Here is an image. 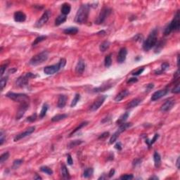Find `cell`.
<instances>
[{
    "label": "cell",
    "mask_w": 180,
    "mask_h": 180,
    "mask_svg": "<svg viewBox=\"0 0 180 180\" xmlns=\"http://www.w3.org/2000/svg\"><path fill=\"white\" fill-rule=\"evenodd\" d=\"M91 6L89 4H83L77 10L75 17V22L78 24H83L87 22L89 13Z\"/></svg>",
    "instance_id": "6da1fadb"
},
{
    "label": "cell",
    "mask_w": 180,
    "mask_h": 180,
    "mask_svg": "<svg viewBox=\"0 0 180 180\" xmlns=\"http://www.w3.org/2000/svg\"><path fill=\"white\" fill-rule=\"evenodd\" d=\"M157 30H153L150 35L148 36L144 42L143 44V49L144 51L148 52L150 49H151L153 47L156 46V44L157 43Z\"/></svg>",
    "instance_id": "7a4b0ae2"
},
{
    "label": "cell",
    "mask_w": 180,
    "mask_h": 180,
    "mask_svg": "<svg viewBox=\"0 0 180 180\" xmlns=\"http://www.w3.org/2000/svg\"><path fill=\"white\" fill-rule=\"evenodd\" d=\"M180 28V15H179V11H178L176 15H175V18H173V20L168 26L166 27L165 31H164V34L165 35H170L173 31H178Z\"/></svg>",
    "instance_id": "3957f363"
},
{
    "label": "cell",
    "mask_w": 180,
    "mask_h": 180,
    "mask_svg": "<svg viewBox=\"0 0 180 180\" xmlns=\"http://www.w3.org/2000/svg\"><path fill=\"white\" fill-rule=\"evenodd\" d=\"M66 64V60L65 59H61L57 64L46 66L44 68V72L46 75H53L56 72H59Z\"/></svg>",
    "instance_id": "277c9868"
},
{
    "label": "cell",
    "mask_w": 180,
    "mask_h": 180,
    "mask_svg": "<svg viewBox=\"0 0 180 180\" xmlns=\"http://www.w3.org/2000/svg\"><path fill=\"white\" fill-rule=\"evenodd\" d=\"M49 58V53L46 51H44V52L39 53V54H36L35 56H34L29 61V64L31 66H38L39 64L43 63L44 62H45L46 60L48 59Z\"/></svg>",
    "instance_id": "5b68a950"
},
{
    "label": "cell",
    "mask_w": 180,
    "mask_h": 180,
    "mask_svg": "<svg viewBox=\"0 0 180 180\" xmlns=\"http://www.w3.org/2000/svg\"><path fill=\"white\" fill-rule=\"evenodd\" d=\"M6 96L11 99V100L18 101L19 103H29L30 99L28 96L25 94H21V93H14L9 92L6 94Z\"/></svg>",
    "instance_id": "8992f818"
},
{
    "label": "cell",
    "mask_w": 180,
    "mask_h": 180,
    "mask_svg": "<svg viewBox=\"0 0 180 180\" xmlns=\"http://www.w3.org/2000/svg\"><path fill=\"white\" fill-rule=\"evenodd\" d=\"M36 77L37 75H35L33 73L28 72L25 75H23V76H21V77H18L17 80H16V82H15V84L19 87H25L28 84V81L30 79L33 78V77L35 78V77Z\"/></svg>",
    "instance_id": "52a82bcc"
},
{
    "label": "cell",
    "mask_w": 180,
    "mask_h": 180,
    "mask_svg": "<svg viewBox=\"0 0 180 180\" xmlns=\"http://www.w3.org/2000/svg\"><path fill=\"white\" fill-rule=\"evenodd\" d=\"M111 11H112V10H111V9H110L109 7H107V6L103 7V9H101V11L99 15H98L97 18L96 19V24H97V25L102 24V23L105 21L106 18L111 14Z\"/></svg>",
    "instance_id": "ba28073f"
},
{
    "label": "cell",
    "mask_w": 180,
    "mask_h": 180,
    "mask_svg": "<svg viewBox=\"0 0 180 180\" xmlns=\"http://www.w3.org/2000/svg\"><path fill=\"white\" fill-rule=\"evenodd\" d=\"M106 98H107V96L105 95L99 96L94 101V102L92 103V105L90 106V111H96V110H98L101 105H103V103H104V101H105Z\"/></svg>",
    "instance_id": "9c48e42d"
},
{
    "label": "cell",
    "mask_w": 180,
    "mask_h": 180,
    "mask_svg": "<svg viewBox=\"0 0 180 180\" xmlns=\"http://www.w3.org/2000/svg\"><path fill=\"white\" fill-rule=\"evenodd\" d=\"M50 15H51L50 11H46L42 14L41 18H39L38 21L36 22V23H35V27H37V28H41V27H42L44 24H46V23H47V21L49 20Z\"/></svg>",
    "instance_id": "30bf717a"
},
{
    "label": "cell",
    "mask_w": 180,
    "mask_h": 180,
    "mask_svg": "<svg viewBox=\"0 0 180 180\" xmlns=\"http://www.w3.org/2000/svg\"><path fill=\"white\" fill-rule=\"evenodd\" d=\"M35 130V127H30L25 132H23L22 133H20L18 135H16L14 137V142H18L20 139H23V138H25L26 136H29L30 134H31L32 132H34Z\"/></svg>",
    "instance_id": "8fae6325"
},
{
    "label": "cell",
    "mask_w": 180,
    "mask_h": 180,
    "mask_svg": "<svg viewBox=\"0 0 180 180\" xmlns=\"http://www.w3.org/2000/svg\"><path fill=\"white\" fill-rule=\"evenodd\" d=\"M175 104V100H174L173 99H170L166 101L165 103L161 105L160 111H162V112H167V111H170L173 108V106H174Z\"/></svg>",
    "instance_id": "7c38bea8"
},
{
    "label": "cell",
    "mask_w": 180,
    "mask_h": 180,
    "mask_svg": "<svg viewBox=\"0 0 180 180\" xmlns=\"http://www.w3.org/2000/svg\"><path fill=\"white\" fill-rule=\"evenodd\" d=\"M168 92H169L168 89H160L159 91H157V92H156L153 94L151 99L152 101L158 100L160 99L163 97L164 96L166 95L167 93H168Z\"/></svg>",
    "instance_id": "4fadbf2b"
},
{
    "label": "cell",
    "mask_w": 180,
    "mask_h": 180,
    "mask_svg": "<svg viewBox=\"0 0 180 180\" xmlns=\"http://www.w3.org/2000/svg\"><path fill=\"white\" fill-rule=\"evenodd\" d=\"M29 108V103H21V105L18 108V111H17V114H16V119L19 120L21 119L24 114L26 112V111Z\"/></svg>",
    "instance_id": "5bb4252c"
},
{
    "label": "cell",
    "mask_w": 180,
    "mask_h": 180,
    "mask_svg": "<svg viewBox=\"0 0 180 180\" xmlns=\"http://www.w3.org/2000/svg\"><path fill=\"white\" fill-rule=\"evenodd\" d=\"M127 54V50L125 47H122L120 49L117 59V61L119 63H122L125 62V61L126 60Z\"/></svg>",
    "instance_id": "9a60e30c"
},
{
    "label": "cell",
    "mask_w": 180,
    "mask_h": 180,
    "mask_svg": "<svg viewBox=\"0 0 180 180\" xmlns=\"http://www.w3.org/2000/svg\"><path fill=\"white\" fill-rule=\"evenodd\" d=\"M85 70V63L83 59H80L75 66V72L77 75H82Z\"/></svg>",
    "instance_id": "2e32d148"
},
{
    "label": "cell",
    "mask_w": 180,
    "mask_h": 180,
    "mask_svg": "<svg viewBox=\"0 0 180 180\" xmlns=\"http://www.w3.org/2000/svg\"><path fill=\"white\" fill-rule=\"evenodd\" d=\"M14 21L18 23H22L26 20V15L22 11H16L13 15Z\"/></svg>",
    "instance_id": "e0dca14e"
},
{
    "label": "cell",
    "mask_w": 180,
    "mask_h": 180,
    "mask_svg": "<svg viewBox=\"0 0 180 180\" xmlns=\"http://www.w3.org/2000/svg\"><path fill=\"white\" fill-rule=\"evenodd\" d=\"M68 97L64 94H61L59 96V99H58V103H57V106L59 108H64L65 105L66 104V101H67Z\"/></svg>",
    "instance_id": "ac0fdd59"
},
{
    "label": "cell",
    "mask_w": 180,
    "mask_h": 180,
    "mask_svg": "<svg viewBox=\"0 0 180 180\" xmlns=\"http://www.w3.org/2000/svg\"><path fill=\"white\" fill-rule=\"evenodd\" d=\"M129 94V92L128 90H122V92H120L118 95L116 96L114 100H115V101H116V102H119V101H122V99H124L125 97H127Z\"/></svg>",
    "instance_id": "d6986e66"
},
{
    "label": "cell",
    "mask_w": 180,
    "mask_h": 180,
    "mask_svg": "<svg viewBox=\"0 0 180 180\" xmlns=\"http://www.w3.org/2000/svg\"><path fill=\"white\" fill-rule=\"evenodd\" d=\"M169 67H170V64H169L168 63H167V62L163 63L161 65V66H160V69L155 70V74H156V75H158H158H160V74H162V73H163V72H165V71L169 68Z\"/></svg>",
    "instance_id": "ffe728a7"
},
{
    "label": "cell",
    "mask_w": 180,
    "mask_h": 180,
    "mask_svg": "<svg viewBox=\"0 0 180 180\" xmlns=\"http://www.w3.org/2000/svg\"><path fill=\"white\" fill-rule=\"evenodd\" d=\"M141 102H142V100H141L140 99H139V98L134 99L133 100H132L127 105V109L135 108V107H136Z\"/></svg>",
    "instance_id": "44dd1931"
},
{
    "label": "cell",
    "mask_w": 180,
    "mask_h": 180,
    "mask_svg": "<svg viewBox=\"0 0 180 180\" xmlns=\"http://www.w3.org/2000/svg\"><path fill=\"white\" fill-rule=\"evenodd\" d=\"M70 10H71V6H70V4H68V3H64L62 5L61 9V13L64 15L69 14L70 12Z\"/></svg>",
    "instance_id": "7402d4cb"
},
{
    "label": "cell",
    "mask_w": 180,
    "mask_h": 180,
    "mask_svg": "<svg viewBox=\"0 0 180 180\" xmlns=\"http://www.w3.org/2000/svg\"><path fill=\"white\" fill-rule=\"evenodd\" d=\"M153 160H154L155 167H159L161 165V157L158 152H155L153 154Z\"/></svg>",
    "instance_id": "603a6c76"
},
{
    "label": "cell",
    "mask_w": 180,
    "mask_h": 180,
    "mask_svg": "<svg viewBox=\"0 0 180 180\" xmlns=\"http://www.w3.org/2000/svg\"><path fill=\"white\" fill-rule=\"evenodd\" d=\"M67 19V17L66 15H64L61 14V15H59L55 20V26H59L60 25H61L62 23H63L65 21H66Z\"/></svg>",
    "instance_id": "cb8c5ba5"
},
{
    "label": "cell",
    "mask_w": 180,
    "mask_h": 180,
    "mask_svg": "<svg viewBox=\"0 0 180 180\" xmlns=\"http://www.w3.org/2000/svg\"><path fill=\"white\" fill-rule=\"evenodd\" d=\"M63 32L66 35H75L78 32V29L75 27H70L65 29Z\"/></svg>",
    "instance_id": "d4e9b609"
},
{
    "label": "cell",
    "mask_w": 180,
    "mask_h": 180,
    "mask_svg": "<svg viewBox=\"0 0 180 180\" xmlns=\"http://www.w3.org/2000/svg\"><path fill=\"white\" fill-rule=\"evenodd\" d=\"M129 115V113L128 112H127V113H125L124 114H122V115L119 118L118 120L116 121V123L118 124V125H121V124L124 123V122L127 120V118H128Z\"/></svg>",
    "instance_id": "484cf974"
},
{
    "label": "cell",
    "mask_w": 180,
    "mask_h": 180,
    "mask_svg": "<svg viewBox=\"0 0 180 180\" xmlns=\"http://www.w3.org/2000/svg\"><path fill=\"white\" fill-rule=\"evenodd\" d=\"M61 174L63 177L65 178V179H70V175L69 172L68 170L67 167L65 165H62L61 166Z\"/></svg>",
    "instance_id": "4316f807"
},
{
    "label": "cell",
    "mask_w": 180,
    "mask_h": 180,
    "mask_svg": "<svg viewBox=\"0 0 180 180\" xmlns=\"http://www.w3.org/2000/svg\"><path fill=\"white\" fill-rule=\"evenodd\" d=\"M68 117L67 114H58L56 116H54L52 118V122H58V121L62 120L63 119L66 118Z\"/></svg>",
    "instance_id": "83f0119b"
},
{
    "label": "cell",
    "mask_w": 180,
    "mask_h": 180,
    "mask_svg": "<svg viewBox=\"0 0 180 180\" xmlns=\"http://www.w3.org/2000/svg\"><path fill=\"white\" fill-rule=\"evenodd\" d=\"M94 173V169L92 167H88L87 169H85L83 173V177L89 178L92 177Z\"/></svg>",
    "instance_id": "f1b7e54d"
},
{
    "label": "cell",
    "mask_w": 180,
    "mask_h": 180,
    "mask_svg": "<svg viewBox=\"0 0 180 180\" xmlns=\"http://www.w3.org/2000/svg\"><path fill=\"white\" fill-rule=\"evenodd\" d=\"M132 126V123H125L124 122V123L121 124L120 126L119 129H118V131L120 132V133H122V132L125 131L127 129L131 127Z\"/></svg>",
    "instance_id": "f546056e"
},
{
    "label": "cell",
    "mask_w": 180,
    "mask_h": 180,
    "mask_svg": "<svg viewBox=\"0 0 180 180\" xmlns=\"http://www.w3.org/2000/svg\"><path fill=\"white\" fill-rule=\"evenodd\" d=\"M110 44H110V42L108 41H105L103 42H102V43L100 44V46H99V49H100L101 52H105V51L109 48Z\"/></svg>",
    "instance_id": "4dcf8cb0"
},
{
    "label": "cell",
    "mask_w": 180,
    "mask_h": 180,
    "mask_svg": "<svg viewBox=\"0 0 180 180\" xmlns=\"http://www.w3.org/2000/svg\"><path fill=\"white\" fill-rule=\"evenodd\" d=\"M158 137H159V134H156L154 135V136L153 137V139H151V140H149V139H146L145 142H146V144H147V145H148V146H149V147L150 148V147L153 144H154L155 142H156V140L158 139Z\"/></svg>",
    "instance_id": "1f68e13d"
},
{
    "label": "cell",
    "mask_w": 180,
    "mask_h": 180,
    "mask_svg": "<svg viewBox=\"0 0 180 180\" xmlns=\"http://www.w3.org/2000/svg\"><path fill=\"white\" fill-rule=\"evenodd\" d=\"M88 123H89V122H88L87 121H85V122H82V123H81V124H80V125H78V127H76V128H75V129H74V130H73V131H72V132H71V133H70V136H72V134H75V132H77V131H79L80 129L83 128V127L86 126V125H87Z\"/></svg>",
    "instance_id": "d6a6232c"
},
{
    "label": "cell",
    "mask_w": 180,
    "mask_h": 180,
    "mask_svg": "<svg viewBox=\"0 0 180 180\" xmlns=\"http://www.w3.org/2000/svg\"><path fill=\"white\" fill-rule=\"evenodd\" d=\"M48 108H49L48 105L46 103H44L43 106H42V108L41 111H40V114H39V118H44V116H46V112L48 111Z\"/></svg>",
    "instance_id": "836d02e7"
},
{
    "label": "cell",
    "mask_w": 180,
    "mask_h": 180,
    "mask_svg": "<svg viewBox=\"0 0 180 180\" xmlns=\"http://www.w3.org/2000/svg\"><path fill=\"white\" fill-rule=\"evenodd\" d=\"M46 39V36H45V35H42V36H39L38 37H37L35 39V41L32 42V46H36L37 44H38L39 43H40V42H43L44 40H45Z\"/></svg>",
    "instance_id": "e575fe53"
},
{
    "label": "cell",
    "mask_w": 180,
    "mask_h": 180,
    "mask_svg": "<svg viewBox=\"0 0 180 180\" xmlns=\"http://www.w3.org/2000/svg\"><path fill=\"white\" fill-rule=\"evenodd\" d=\"M40 171H42V173H46V174L49 175H53V170L50 167H47V166H42L40 167Z\"/></svg>",
    "instance_id": "d590c367"
},
{
    "label": "cell",
    "mask_w": 180,
    "mask_h": 180,
    "mask_svg": "<svg viewBox=\"0 0 180 180\" xmlns=\"http://www.w3.org/2000/svg\"><path fill=\"white\" fill-rule=\"evenodd\" d=\"M80 99V94H76L75 95V97H74V99H72V102H71V103H70V107H72V108L75 107V105L77 104V103L79 102Z\"/></svg>",
    "instance_id": "8d00e7d4"
},
{
    "label": "cell",
    "mask_w": 180,
    "mask_h": 180,
    "mask_svg": "<svg viewBox=\"0 0 180 180\" xmlns=\"http://www.w3.org/2000/svg\"><path fill=\"white\" fill-rule=\"evenodd\" d=\"M112 64V59H111V55L109 54V55H107L105 56V59H104V65H105V67H110Z\"/></svg>",
    "instance_id": "74e56055"
},
{
    "label": "cell",
    "mask_w": 180,
    "mask_h": 180,
    "mask_svg": "<svg viewBox=\"0 0 180 180\" xmlns=\"http://www.w3.org/2000/svg\"><path fill=\"white\" fill-rule=\"evenodd\" d=\"M165 42L163 41H160L156 43V49H155V52H160V50L162 49V47L164 46V44H165Z\"/></svg>",
    "instance_id": "f35d334b"
},
{
    "label": "cell",
    "mask_w": 180,
    "mask_h": 180,
    "mask_svg": "<svg viewBox=\"0 0 180 180\" xmlns=\"http://www.w3.org/2000/svg\"><path fill=\"white\" fill-rule=\"evenodd\" d=\"M120 132H116L111 136V139H110V144H113V143H115V142L117 141V139H118V138L119 137V136H120Z\"/></svg>",
    "instance_id": "ab89813d"
},
{
    "label": "cell",
    "mask_w": 180,
    "mask_h": 180,
    "mask_svg": "<svg viewBox=\"0 0 180 180\" xmlns=\"http://www.w3.org/2000/svg\"><path fill=\"white\" fill-rule=\"evenodd\" d=\"M112 86H113V85H110V86H108V85H103L102 87L101 86V87H99L94 89V92H103V91H105V90L108 89H110V88H111Z\"/></svg>",
    "instance_id": "60d3db41"
},
{
    "label": "cell",
    "mask_w": 180,
    "mask_h": 180,
    "mask_svg": "<svg viewBox=\"0 0 180 180\" xmlns=\"http://www.w3.org/2000/svg\"><path fill=\"white\" fill-rule=\"evenodd\" d=\"M83 142L82 140H75V141H72L68 145V148L69 149H72V148H74V147L77 146H79V145L83 144Z\"/></svg>",
    "instance_id": "b9f144b4"
},
{
    "label": "cell",
    "mask_w": 180,
    "mask_h": 180,
    "mask_svg": "<svg viewBox=\"0 0 180 180\" xmlns=\"http://www.w3.org/2000/svg\"><path fill=\"white\" fill-rule=\"evenodd\" d=\"M9 158V152H6V153H4L3 154L1 155L0 156V163H4L5 162L6 160H7Z\"/></svg>",
    "instance_id": "7bdbcfd3"
},
{
    "label": "cell",
    "mask_w": 180,
    "mask_h": 180,
    "mask_svg": "<svg viewBox=\"0 0 180 180\" xmlns=\"http://www.w3.org/2000/svg\"><path fill=\"white\" fill-rule=\"evenodd\" d=\"M23 160H21V159L15 160L13 162V166H12L13 169L15 170V169L18 168V167L22 165V163H23Z\"/></svg>",
    "instance_id": "ee69618b"
},
{
    "label": "cell",
    "mask_w": 180,
    "mask_h": 180,
    "mask_svg": "<svg viewBox=\"0 0 180 180\" xmlns=\"http://www.w3.org/2000/svg\"><path fill=\"white\" fill-rule=\"evenodd\" d=\"M8 80V77H2L1 78V82H0V85H1V89L2 91H3L4 88L5 87L6 85V83H7Z\"/></svg>",
    "instance_id": "f6af8a7d"
},
{
    "label": "cell",
    "mask_w": 180,
    "mask_h": 180,
    "mask_svg": "<svg viewBox=\"0 0 180 180\" xmlns=\"http://www.w3.org/2000/svg\"><path fill=\"white\" fill-rule=\"evenodd\" d=\"M36 119H37V113H33L32 115L28 116V117L27 118V119H26V120L28 121V122H33L34 121L36 120Z\"/></svg>",
    "instance_id": "bcb514c9"
},
{
    "label": "cell",
    "mask_w": 180,
    "mask_h": 180,
    "mask_svg": "<svg viewBox=\"0 0 180 180\" xmlns=\"http://www.w3.org/2000/svg\"><path fill=\"white\" fill-rule=\"evenodd\" d=\"M172 92L174 93V94H179V93L180 92V85L179 82L177 83L176 86H175V87L173 89V90H172Z\"/></svg>",
    "instance_id": "7dc6e473"
},
{
    "label": "cell",
    "mask_w": 180,
    "mask_h": 180,
    "mask_svg": "<svg viewBox=\"0 0 180 180\" xmlns=\"http://www.w3.org/2000/svg\"><path fill=\"white\" fill-rule=\"evenodd\" d=\"M134 178V176L132 175H124L122 176H121L120 179L122 180H129L132 179Z\"/></svg>",
    "instance_id": "c3c4849f"
},
{
    "label": "cell",
    "mask_w": 180,
    "mask_h": 180,
    "mask_svg": "<svg viewBox=\"0 0 180 180\" xmlns=\"http://www.w3.org/2000/svg\"><path fill=\"white\" fill-rule=\"evenodd\" d=\"M5 141V135L4 134V132L2 130L0 132V145L2 146L4 144V142Z\"/></svg>",
    "instance_id": "681fc988"
},
{
    "label": "cell",
    "mask_w": 180,
    "mask_h": 180,
    "mask_svg": "<svg viewBox=\"0 0 180 180\" xmlns=\"http://www.w3.org/2000/svg\"><path fill=\"white\" fill-rule=\"evenodd\" d=\"M67 162L69 165H72L73 163V160H72V156L70 154L67 155Z\"/></svg>",
    "instance_id": "f907efd6"
},
{
    "label": "cell",
    "mask_w": 180,
    "mask_h": 180,
    "mask_svg": "<svg viewBox=\"0 0 180 180\" xmlns=\"http://www.w3.org/2000/svg\"><path fill=\"white\" fill-rule=\"evenodd\" d=\"M7 66L8 64H4L1 66V77H2L4 73L5 72L6 69V68H7Z\"/></svg>",
    "instance_id": "816d5d0a"
},
{
    "label": "cell",
    "mask_w": 180,
    "mask_h": 180,
    "mask_svg": "<svg viewBox=\"0 0 180 180\" xmlns=\"http://www.w3.org/2000/svg\"><path fill=\"white\" fill-rule=\"evenodd\" d=\"M144 68H140V69H139L138 70H136V71H135V72H134L133 73H132V75H134V76H137V75H139L140 74H142V72H144Z\"/></svg>",
    "instance_id": "f5cc1de1"
},
{
    "label": "cell",
    "mask_w": 180,
    "mask_h": 180,
    "mask_svg": "<svg viewBox=\"0 0 180 180\" xmlns=\"http://www.w3.org/2000/svg\"><path fill=\"white\" fill-rule=\"evenodd\" d=\"M109 135H110L109 132H104L102 134H101V136H99V139H105V138H107Z\"/></svg>",
    "instance_id": "db71d44e"
},
{
    "label": "cell",
    "mask_w": 180,
    "mask_h": 180,
    "mask_svg": "<svg viewBox=\"0 0 180 180\" xmlns=\"http://www.w3.org/2000/svg\"><path fill=\"white\" fill-rule=\"evenodd\" d=\"M134 39H135L134 40H136V41H142V39H143V36L140 34H137L136 36L134 37Z\"/></svg>",
    "instance_id": "11a10c76"
},
{
    "label": "cell",
    "mask_w": 180,
    "mask_h": 180,
    "mask_svg": "<svg viewBox=\"0 0 180 180\" xmlns=\"http://www.w3.org/2000/svg\"><path fill=\"white\" fill-rule=\"evenodd\" d=\"M115 148L118 151H121L122 150V144L120 142H117L115 145Z\"/></svg>",
    "instance_id": "9f6ffc18"
},
{
    "label": "cell",
    "mask_w": 180,
    "mask_h": 180,
    "mask_svg": "<svg viewBox=\"0 0 180 180\" xmlns=\"http://www.w3.org/2000/svg\"><path fill=\"white\" fill-rule=\"evenodd\" d=\"M138 81V80L136 79V77H132V78H129L127 81V83H136Z\"/></svg>",
    "instance_id": "6f0895ef"
},
{
    "label": "cell",
    "mask_w": 180,
    "mask_h": 180,
    "mask_svg": "<svg viewBox=\"0 0 180 180\" xmlns=\"http://www.w3.org/2000/svg\"><path fill=\"white\" fill-rule=\"evenodd\" d=\"M153 87H154V85H153V84H149V85H148L146 86V90L147 92H150V91H151V90Z\"/></svg>",
    "instance_id": "680465c9"
},
{
    "label": "cell",
    "mask_w": 180,
    "mask_h": 180,
    "mask_svg": "<svg viewBox=\"0 0 180 180\" xmlns=\"http://www.w3.org/2000/svg\"><path fill=\"white\" fill-rule=\"evenodd\" d=\"M111 116H107L106 118H104L101 120V122H102V123H105V122H106L110 121L111 119Z\"/></svg>",
    "instance_id": "91938a15"
},
{
    "label": "cell",
    "mask_w": 180,
    "mask_h": 180,
    "mask_svg": "<svg viewBox=\"0 0 180 180\" xmlns=\"http://www.w3.org/2000/svg\"><path fill=\"white\" fill-rule=\"evenodd\" d=\"M141 162H142V160H140V159L134 160V162H133V165H135V166H136V165L140 164Z\"/></svg>",
    "instance_id": "94428289"
},
{
    "label": "cell",
    "mask_w": 180,
    "mask_h": 180,
    "mask_svg": "<svg viewBox=\"0 0 180 180\" xmlns=\"http://www.w3.org/2000/svg\"><path fill=\"white\" fill-rule=\"evenodd\" d=\"M115 170L114 169H111V170H110V172H109V173H108V177H112L113 175H114V174H115Z\"/></svg>",
    "instance_id": "6125c7cd"
},
{
    "label": "cell",
    "mask_w": 180,
    "mask_h": 180,
    "mask_svg": "<svg viewBox=\"0 0 180 180\" xmlns=\"http://www.w3.org/2000/svg\"><path fill=\"white\" fill-rule=\"evenodd\" d=\"M176 166H177V169H179V157H178L177 160Z\"/></svg>",
    "instance_id": "be15d7a7"
},
{
    "label": "cell",
    "mask_w": 180,
    "mask_h": 180,
    "mask_svg": "<svg viewBox=\"0 0 180 180\" xmlns=\"http://www.w3.org/2000/svg\"><path fill=\"white\" fill-rule=\"evenodd\" d=\"M34 179H42V177H39V176H38L37 175H35V177H34Z\"/></svg>",
    "instance_id": "e7e4bbea"
},
{
    "label": "cell",
    "mask_w": 180,
    "mask_h": 180,
    "mask_svg": "<svg viewBox=\"0 0 180 180\" xmlns=\"http://www.w3.org/2000/svg\"><path fill=\"white\" fill-rule=\"evenodd\" d=\"M149 179H158V177H156V176H153V177L149 178Z\"/></svg>",
    "instance_id": "03108f58"
},
{
    "label": "cell",
    "mask_w": 180,
    "mask_h": 180,
    "mask_svg": "<svg viewBox=\"0 0 180 180\" xmlns=\"http://www.w3.org/2000/svg\"><path fill=\"white\" fill-rule=\"evenodd\" d=\"M179 56H177V66L179 67Z\"/></svg>",
    "instance_id": "003e7915"
}]
</instances>
